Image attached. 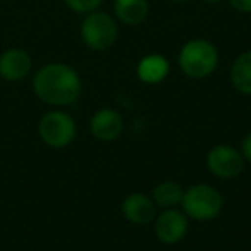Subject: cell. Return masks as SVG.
Instances as JSON below:
<instances>
[{"mask_svg":"<svg viewBox=\"0 0 251 251\" xmlns=\"http://www.w3.org/2000/svg\"><path fill=\"white\" fill-rule=\"evenodd\" d=\"M103 0H64V4L77 14H90L101 5Z\"/></svg>","mask_w":251,"mask_h":251,"instance_id":"cell-15","label":"cell"},{"mask_svg":"<svg viewBox=\"0 0 251 251\" xmlns=\"http://www.w3.org/2000/svg\"><path fill=\"white\" fill-rule=\"evenodd\" d=\"M90 131L98 141L110 143L117 140L124 131V119L115 108H100L91 117Z\"/></svg>","mask_w":251,"mask_h":251,"instance_id":"cell-9","label":"cell"},{"mask_svg":"<svg viewBox=\"0 0 251 251\" xmlns=\"http://www.w3.org/2000/svg\"><path fill=\"white\" fill-rule=\"evenodd\" d=\"M182 195L184 189L181 188V184L176 181H162L153 188L151 193V200L155 201V205L160 208H176L177 205H181Z\"/></svg>","mask_w":251,"mask_h":251,"instance_id":"cell-14","label":"cell"},{"mask_svg":"<svg viewBox=\"0 0 251 251\" xmlns=\"http://www.w3.org/2000/svg\"><path fill=\"white\" fill-rule=\"evenodd\" d=\"M181 206L188 219L196 222H208L220 215L224 208V198L217 188L200 182L184 189Z\"/></svg>","mask_w":251,"mask_h":251,"instance_id":"cell-3","label":"cell"},{"mask_svg":"<svg viewBox=\"0 0 251 251\" xmlns=\"http://www.w3.org/2000/svg\"><path fill=\"white\" fill-rule=\"evenodd\" d=\"M206 169L219 179H234L244 171V158L237 148L230 145H215L206 153Z\"/></svg>","mask_w":251,"mask_h":251,"instance_id":"cell-6","label":"cell"},{"mask_svg":"<svg viewBox=\"0 0 251 251\" xmlns=\"http://www.w3.org/2000/svg\"><path fill=\"white\" fill-rule=\"evenodd\" d=\"M114 12L122 25L138 26L148 18L150 5L148 0H115Z\"/></svg>","mask_w":251,"mask_h":251,"instance_id":"cell-12","label":"cell"},{"mask_svg":"<svg viewBox=\"0 0 251 251\" xmlns=\"http://www.w3.org/2000/svg\"><path fill=\"white\" fill-rule=\"evenodd\" d=\"M171 2H177V4H182V2H189V0H171Z\"/></svg>","mask_w":251,"mask_h":251,"instance_id":"cell-19","label":"cell"},{"mask_svg":"<svg viewBox=\"0 0 251 251\" xmlns=\"http://www.w3.org/2000/svg\"><path fill=\"white\" fill-rule=\"evenodd\" d=\"M121 212L127 222L134 226H147V224H153L157 217V205L151 196L145 193H131L122 201Z\"/></svg>","mask_w":251,"mask_h":251,"instance_id":"cell-8","label":"cell"},{"mask_svg":"<svg viewBox=\"0 0 251 251\" xmlns=\"http://www.w3.org/2000/svg\"><path fill=\"white\" fill-rule=\"evenodd\" d=\"M171 73V64L167 57L160 53H150L140 59L136 66V76L145 84H160L167 79Z\"/></svg>","mask_w":251,"mask_h":251,"instance_id":"cell-11","label":"cell"},{"mask_svg":"<svg viewBox=\"0 0 251 251\" xmlns=\"http://www.w3.org/2000/svg\"><path fill=\"white\" fill-rule=\"evenodd\" d=\"M189 230V219L182 210L165 208L153 220V232L164 244H177Z\"/></svg>","mask_w":251,"mask_h":251,"instance_id":"cell-7","label":"cell"},{"mask_svg":"<svg viewBox=\"0 0 251 251\" xmlns=\"http://www.w3.org/2000/svg\"><path fill=\"white\" fill-rule=\"evenodd\" d=\"M203 2H206V4H219L222 0H203Z\"/></svg>","mask_w":251,"mask_h":251,"instance_id":"cell-18","label":"cell"},{"mask_svg":"<svg viewBox=\"0 0 251 251\" xmlns=\"http://www.w3.org/2000/svg\"><path fill=\"white\" fill-rule=\"evenodd\" d=\"M239 151H241V155H243L244 162L251 164V133H248L246 136L243 138V141H241V147H239Z\"/></svg>","mask_w":251,"mask_h":251,"instance_id":"cell-17","label":"cell"},{"mask_svg":"<svg viewBox=\"0 0 251 251\" xmlns=\"http://www.w3.org/2000/svg\"><path fill=\"white\" fill-rule=\"evenodd\" d=\"M230 83L241 95H251V50L244 52L232 62L230 67Z\"/></svg>","mask_w":251,"mask_h":251,"instance_id":"cell-13","label":"cell"},{"mask_svg":"<svg viewBox=\"0 0 251 251\" xmlns=\"http://www.w3.org/2000/svg\"><path fill=\"white\" fill-rule=\"evenodd\" d=\"M83 83L74 67L62 62H52L36 71L33 91L40 101L52 107H67L79 98Z\"/></svg>","mask_w":251,"mask_h":251,"instance_id":"cell-1","label":"cell"},{"mask_svg":"<svg viewBox=\"0 0 251 251\" xmlns=\"http://www.w3.org/2000/svg\"><path fill=\"white\" fill-rule=\"evenodd\" d=\"M119 36V28L115 19L107 12H90L81 25V40L88 49L95 52L108 50Z\"/></svg>","mask_w":251,"mask_h":251,"instance_id":"cell-5","label":"cell"},{"mask_svg":"<svg viewBox=\"0 0 251 251\" xmlns=\"http://www.w3.org/2000/svg\"><path fill=\"white\" fill-rule=\"evenodd\" d=\"M33 60L23 49H7L0 53V77L5 81H23L31 73Z\"/></svg>","mask_w":251,"mask_h":251,"instance_id":"cell-10","label":"cell"},{"mask_svg":"<svg viewBox=\"0 0 251 251\" xmlns=\"http://www.w3.org/2000/svg\"><path fill=\"white\" fill-rule=\"evenodd\" d=\"M38 134L40 140L50 148L69 147L77 134V126L73 115L64 110H50L40 119L38 122Z\"/></svg>","mask_w":251,"mask_h":251,"instance_id":"cell-4","label":"cell"},{"mask_svg":"<svg viewBox=\"0 0 251 251\" xmlns=\"http://www.w3.org/2000/svg\"><path fill=\"white\" fill-rule=\"evenodd\" d=\"M234 11L241 14H251V0H227Z\"/></svg>","mask_w":251,"mask_h":251,"instance_id":"cell-16","label":"cell"},{"mask_svg":"<svg viewBox=\"0 0 251 251\" xmlns=\"http://www.w3.org/2000/svg\"><path fill=\"white\" fill-rule=\"evenodd\" d=\"M179 69L191 79H205L219 67V50L205 38L189 40L177 55Z\"/></svg>","mask_w":251,"mask_h":251,"instance_id":"cell-2","label":"cell"}]
</instances>
